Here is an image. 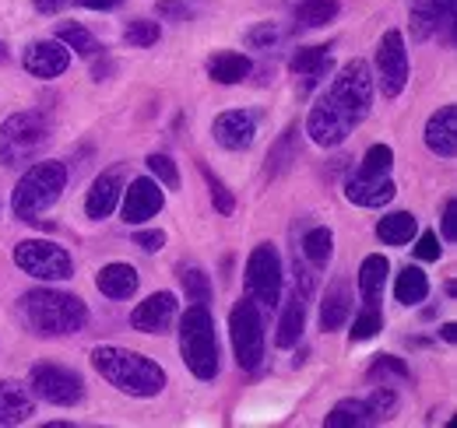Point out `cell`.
Instances as JSON below:
<instances>
[{
    "label": "cell",
    "instance_id": "1",
    "mask_svg": "<svg viewBox=\"0 0 457 428\" xmlns=\"http://www.w3.org/2000/svg\"><path fill=\"white\" fill-rule=\"evenodd\" d=\"M370 106H373V70L366 60H348L306 116L310 141L320 148H338L370 116Z\"/></svg>",
    "mask_w": 457,
    "mask_h": 428
},
{
    "label": "cell",
    "instance_id": "2",
    "mask_svg": "<svg viewBox=\"0 0 457 428\" xmlns=\"http://www.w3.org/2000/svg\"><path fill=\"white\" fill-rule=\"evenodd\" d=\"M21 323L39 333V337H67L85 330L88 323V306L71 295V292H57V288H32L21 295L18 302Z\"/></svg>",
    "mask_w": 457,
    "mask_h": 428
},
{
    "label": "cell",
    "instance_id": "3",
    "mask_svg": "<svg viewBox=\"0 0 457 428\" xmlns=\"http://www.w3.org/2000/svg\"><path fill=\"white\" fill-rule=\"evenodd\" d=\"M92 369L127 397H159L166 390V369L137 351L103 344L92 351Z\"/></svg>",
    "mask_w": 457,
    "mask_h": 428
},
{
    "label": "cell",
    "instance_id": "4",
    "mask_svg": "<svg viewBox=\"0 0 457 428\" xmlns=\"http://www.w3.org/2000/svg\"><path fill=\"white\" fill-rule=\"evenodd\" d=\"M179 355L187 362V369L197 379H215L222 369V351H219V333H215V320L208 313L204 302L190 306L179 320Z\"/></svg>",
    "mask_w": 457,
    "mask_h": 428
},
{
    "label": "cell",
    "instance_id": "5",
    "mask_svg": "<svg viewBox=\"0 0 457 428\" xmlns=\"http://www.w3.org/2000/svg\"><path fill=\"white\" fill-rule=\"evenodd\" d=\"M63 190H67V169L60 161H36L14 186V197H11L14 218L39 225L43 214L60 201Z\"/></svg>",
    "mask_w": 457,
    "mask_h": 428
},
{
    "label": "cell",
    "instance_id": "6",
    "mask_svg": "<svg viewBox=\"0 0 457 428\" xmlns=\"http://www.w3.org/2000/svg\"><path fill=\"white\" fill-rule=\"evenodd\" d=\"M46 141H50V123L43 112L25 109V112L7 116L0 123V165L18 169V165L36 161L39 152L46 148Z\"/></svg>",
    "mask_w": 457,
    "mask_h": 428
},
{
    "label": "cell",
    "instance_id": "7",
    "mask_svg": "<svg viewBox=\"0 0 457 428\" xmlns=\"http://www.w3.org/2000/svg\"><path fill=\"white\" fill-rule=\"evenodd\" d=\"M228 337H232V351L239 369H257L264 358V320H261V306L253 299H239L228 313Z\"/></svg>",
    "mask_w": 457,
    "mask_h": 428
},
{
    "label": "cell",
    "instance_id": "8",
    "mask_svg": "<svg viewBox=\"0 0 457 428\" xmlns=\"http://www.w3.org/2000/svg\"><path fill=\"white\" fill-rule=\"evenodd\" d=\"M14 264L25 270L29 277L36 281H67L74 277V260L71 253L57 246V243H46V239H25L14 246Z\"/></svg>",
    "mask_w": 457,
    "mask_h": 428
},
{
    "label": "cell",
    "instance_id": "9",
    "mask_svg": "<svg viewBox=\"0 0 457 428\" xmlns=\"http://www.w3.org/2000/svg\"><path fill=\"white\" fill-rule=\"evenodd\" d=\"M246 288L250 299L264 309H275L282 299V257L275 246H253L250 260H246Z\"/></svg>",
    "mask_w": 457,
    "mask_h": 428
},
{
    "label": "cell",
    "instance_id": "10",
    "mask_svg": "<svg viewBox=\"0 0 457 428\" xmlns=\"http://www.w3.org/2000/svg\"><path fill=\"white\" fill-rule=\"evenodd\" d=\"M29 386H32V397H39L54 407H74V404L85 400V379L74 369H63L54 362L36 366L29 375Z\"/></svg>",
    "mask_w": 457,
    "mask_h": 428
},
{
    "label": "cell",
    "instance_id": "11",
    "mask_svg": "<svg viewBox=\"0 0 457 428\" xmlns=\"http://www.w3.org/2000/svg\"><path fill=\"white\" fill-rule=\"evenodd\" d=\"M377 81L387 99H398L408 85V50L398 29L384 32V39L377 43Z\"/></svg>",
    "mask_w": 457,
    "mask_h": 428
},
{
    "label": "cell",
    "instance_id": "12",
    "mask_svg": "<svg viewBox=\"0 0 457 428\" xmlns=\"http://www.w3.org/2000/svg\"><path fill=\"white\" fill-rule=\"evenodd\" d=\"M166 197H162V186L155 179H130V186H123V221L127 225H145L148 218L162 211Z\"/></svg>",
    "mask_w": 457,
    "mask_h": 428
},
{
    "label": "cell",
    "instance_id": "13",
    "mask_svg": "<svg viewBox=\"0 0 457 428\" xmlns=\"http://www.w3.org/2000/svg\"><path fill=\"white\" fill-rule=\"evenodd\" d=\"M212 134L226 152H246L253 144V137H257V116L246 112V109L219 112L215 123H212Z\"/></svg>",
    "mask_w": 457,
    "mask_h": 428
},
{
    "label": "cell",
    "instance_id": "14",
    "mask_svg": "<svg viewBox=\"0 0 457 428\" xmlns=\"http://www.w3.org/2000/svg\"><path fill=\"white\" fill-rule=\"evenodd\" d=\"M176 309H179V302H176L172 292H155V295H148L145 302L134 306L130 326L141 330V333H166L176 320Z\"/></svg>",
    "mask_w": 457,
    "mask_h": 428
},
{
    "label": "cell",
    "instance_id": "15",
    "mask_svg": "<svg viewBox=\"0 0 457 428\" xmlns=\"http://www.w3.org/2000/svg\"><path fill=\"white\" fill-rule=\"evenodd\" d=\"M21 63H25V70H29L32 78L54 81V78H60V74L71 67V50H67L60 39H39V43H32V46L25 50Z\"/></svg>",
    "mask_w": 457,
    "mask_h": 428
},
{
    "label": "cell",
    "instance_id": "16",
    "mask_svg": "<svg viewBox=\"0 0 457 428\" xmlns=\"http://www.w3.org/2000/svg\"><path fill=\"white\" fill-rule=\"evenodd\" d=\"M457 0H411V39L426 43L440 29H454Z\"/></svg>",
    "mask_w": 457,
    "mask_h": 428
},
{
    "label": "cell",
    "instance_id": "17",
    "mask_svg": "<svg viewBox=\"0 0 457 428\" xmlns=\"http://www.w3.org/2000/svg\"><path fill=\"white\" fill-rule=\"evenodd\" d=\"M395 193H398V186H395L391 176H366V172H359V176H352L345 183V197L352 204H359V208H384V204L395 201Z\"/></svg>",
    "mask_w": 457,
    "mask_h": 428
},
{
    "label": "cell",
    "instance_id": "18",
    "mask_svg": "<svg viewBox=\"0 0 457 428\" xmlns=\"http://www.w3.org/2000/svg\"><path fill=\"white\" fill-rule=\"evenodd\" d=\"M120 197H123V169H110L92 183V190L85 197V211H88L92 221H103V218H110L116 211Z\"/></svg>",
    "mask_w": 457,
    "mask_h": 428
},
{
    "label": "cell",
    "instance_id": "19",
    "mask_svg": "<svg viewBox=\"0 0 457 428\" xmlns=\"http://www.w3.org/2000/svg\"><path fill=\"white\" fill-rule=\"evenodd\" d=\"M426 148L440 159L457 155V106H440L426 123Z\"/></svg>",
    "mask_w": 457,
    "mask_h": 428
},
{
    "label": "cell",
    "instance_id": "20",
    "mask_svg": "<svg viewBox=\"0 0 457 428\" xmlns=\"http://www.w3.org/2000/svg\"><path fill=\"white\" fill-rule=\"evenodd\" d=\"M32 411H36L32 393L11 379H0V425H21L32 418Z\"/></svg>",
    "mask_w": 457,
    "mask_h": 428
},
{
    "label": "cell",
    "instance_id": "21",
    "mask_svg": "<svg viewBox=\"0 0 457 428\" xmlns=\"http://www.w3.org/2000/svg\"><path fill=\"white\" fill-rule=\"evenodd\" d=\"M352 317V292H348V281H335L320 302V326L331 333V330H342L345 320Z\"/></svg>",
    "mask_w": 457,
    "mask_h": 428
},
{
    "label": "cell",
    "instance_id": "22",
    "mask_svg": "<svg viewBox=\"0 0 457 428\" xmlns=\"http://www.w3.org/2000/svg\"><path fill=\"white\" fill-rule=\"evenodd\" d=\"M96 288L106 299H130L137 292V270L130 264H106L96 277Z\"/></svg>",
    "mask_w": 457,
    "mask_h": 428
},
{
    "label": "cell",
    "instance_id": "23",
    "mask_svg": "<svg viewBox=\"0 0 457 428\" xmlns=\"http://www.w3.org/2000/svg\"><path fill=\"white\" fill-rule=\"evenodd\" d=\"M303 323H306V299H303L299 292H292L286 302V309H282V320H278L275 344H278V348L299 344V337H303Z\"/></svg>",
    "mask_w": 457,
    "mask_h": 428
},
{
    "label": "cell",
    "instance_id": "24",
    "mask_svg": "<svg viewBox=\"0 0 457 428\" xmlns=\"http://www.w3.org/2000/svg\"><path fill=\"white\" fill-rule=\"evenodd\" d=\"M288 70L306 78V81H320L331 70V54H328V46H303V50L292 54Z\"/></svg>",
    "mask_w": 457,
    "mask_h": 428
},
{
    "label": "cell",
    "instance_id": "25",
    "mask_svg": "<svg viewBox=\"0 0 457 428\" xmlns=\"http://www.w3.org/2000/svg\"><path fill=\"white\" fill-rule=\"evenodd\" d=\"M387 257H366L359 268V295L366 306H377V299L384 295V281H387Z\"/></svg>",
    "mask_w": 457,
    "mask_h": 428
},
{
    "label": "cell",
    "instance_id": "26",
    "mask_svg": "<svg viewBox=\"0 0 457 428\" xmlns=\"http://www.w3.org/2000/svg\"><path fill=\"white\" fill-rule=\"evenodd\" d=\"M253 67H250V60L243 54H215L208 60V74H212V81H219V85H239V81H246V74H250Z\"/></svg>",
    "mask_w": 457,
    "mask_h": 428
},
{
    "label": "cell",
    "instance_id": "27",
    "mask_svg": "<svg viewBox=\"0 0 457 428\" xmlns=\"http://www.w3.org/2000/svg\"><path fill=\"white\" fill-rule=\"evenodd\" d=\"M415 232H419V221L408 211L384 214L380 225H377V235H380V243H387V246H408Z\"/></svg>",
    "mask_w": 457,
    "mask_h": 428
},
{
    "label": "cell",
    "instance_id": "28",
    "mask_svg": "<svg viewBox=\"0 0 457 428\" xmlns=\"http://www.w3.org/2000/svg\"><path fill=\"white\" fill-rule=\"evenodd\" d=\"M426 295H429V277L419 268H404L395 277V299L401 306H419L426 302Z\"/></svg>",
    "mask_w": 457,
    "mask_h": 428
},
{
    "label": "cell",
    "instance_id": "29",
    "mask_svg": "<svg viewBox=\"0 0 457 428\" xmlns=\"http://www.w3.org/2000/svg\"><path fill=\"white\" fill-rule=\"evenodd\" d=\"M324 425L328 428H359V425H373L370 422V407H366V400H342V404H335L331 407V415L324 418Z\"/></svg>",
    "mask_w": 457,
    "mask_h": 428
},
{
    "label": "cell",
    "instance_id": "30",
    "mask_svg": "<svg viewBox=\"0 0 457 428\" xmlns=\"http://www.w3.org/2000/svg\"><path fill=\"white\" fill-rule=\"evenodd\" d=\"M338 14V0H303L295 7V25L303 29H324L328 21H335Z\"/></svg>",
    "mask_w": 457,
    "mask_h": 428
},
{
    "label": "cell",
    "instance_id": "31",
    "mask_svg": "<svg viewBox=\"0 0 457 428\" xmlns=\"http://www.w3.org/2000/svg\"><path fill=\"white\" fill-rule=\"evenodd\" d=\"M57 39L67 46V50H74L78 56H96L99 50H103V46H99V39H96L85 25H78V21H74V25H71V21H63V25L57 29Z\"/></svg>",
    "mask_w": 457,
    "mask_h": 428
},
{
    "label": "cell",
    "instance_id": "32",
    "mask_svg": "<svg viewBox=\"0 0 457 428\" xmlns=\"http://www.w3.org/2000/svg\"><path fill=\"white\" fill-rule=\"evenodd\" d=\"M331 250H335V235H331V228H310L306 235H303V257L310 260V264H328L331 260Z\"/></svg>",
    "mask_w": 457,
    "mask_h": 428
},
{
    "label": "cell",
    "instance_id": "33",
    "mask_svg": "<svg viewBox=\"0 0 457 428\" xmlns=\"http://www.w3.org/2000/svg\"><path fill=\"white\" fill-rule=\"evenodd\" d=\"M366 407H370V422L377 425V422H387V418H395V411H398V393L384 383V386H377L370 397H366Z\"/></svg>",
    "mask_w": 457,
    "mask_h": 428
},
{
    "label": "cell",
    "instance_id": "34",
    "mask_svg": "<svg viewBox=\"0 0 457 428\" xmlns=\"http://www.w3.org/2000/svg\"><path fill=\"white\" fill-rule=\"evenodd\" d=\"M179 281H183V292H187L190 302H208L212 299V281L201 268H183Z\"/></svg>",
    "mask_w": 457,
    "mask_h": 428
},
{
    "label": "cell",
    "instance_id": "35",
    "mask_svg": "<svg viewBox=\"0 0 457 428\" xmlns=\"http://www.w3.org/2000/svg\"><path fill=\"white\" fill-rule=\"evenodd\" d=\"M295 137H299V130L295 127H288L286 134H282V141L271 148V155H268V172L271 176H278V172H286L288 165H292V159H295Z\"/></svg>",
    "mask_w": 457,
    "mask_h": 428
},
{
    "label": "cell",
    "instance_id": "36",
    "mask_svg": "<svg viewBox=\"0 0 457 428\" xmlns=\"http://www.w3.org/2000/svg\"><path fill=\"white\" fill-rule=\"evenodd\" d=\"M159 36H162V29H159V21H145V18H137V21H130L127 29H123V39L130 43V46H155L159 43Z\"/></svg>",
    "mask_w": 457,
    "mask_h": 428
},
{
    "label": "cell",
    "instance_id": "37",
    "mask_svg": "<svg viewBox=\"0 0 457 428\" xmlns=\"http://www.w3.org/2000/svg\"><path fill=\"white\" fill-rule=\"evenodd\" d=\"M380 330H384L380 309H377V306H366V309L355 317V323H352V344H355V341H370V337H377Z\"/></svg>",
    "mask_w": 457,
    "mask_h": 428
},
{
    "label": "cell",
    "instance_id": "38",
    "mask_svg": "<svg viewBox=\"0 0 457 428\" xmlns=\"http://www.w3.org/2000/svg\"><path fill=\"white\" fill-rule=\"evenodd\" d=\"M391 165H395V152H391L387 144H373V148L362 155V169H359V172H366V176H387Z\"/></svg>",
    "mask_w": 457,
    "mask_h": 428
},
{
    "label": "cell",
    "instance_id": "39",
    "mask_svg": "<svg viewBox=\"0 0 457 428\" xmlns=\"http://www.w3.org/2000/svg\"><path fill=\"white\" fill-rule=\"evenodd\" d=\"M148 169H152V176L166 186V190H176L179 186V169H176V161L170 155H148Z\"/></svg>",
    "mask_w": 457,
    "mask_h": 428
},
{
    "label": "cell",
    "instance_id": "40",
    "mask_svg": "<svg viewBox=\"0 0 457 428\" xmlns=\"http://www.w3.org/2000/svg\"><path fill=\"white\" fill-rule=\"evenodd\" d=\"M278 39H282V29L271 25V21H264V25H257V29L246 32V43H250L253 50H271Z\"/></svg>",
    "mask_w": 457,
    "mask_h": 428
},
{
    "label": "cell",
    "instance_id": "41",
    "mask_svg": "<svg viewBox=\"0 0 457 428\" xmlns=\"http://www.w3.org/2000/svg\"><path fill=\"white\" fill-rule=\"evenodd\" d=\"M440 253H444L440 239H436L433 232H422V235H419V246H415V257L429 264V260H440Z\"/></svg>",
    "mask_w": 457,
    "mask_h": 428
},
{
    "label": "cell",
    "instance_id": "42",
    "mask_svg": "<svg viewBox=\"0 0 457 428\" xmlns=\"http://www.w3.org/2000/svg\"><path fill=\"white\" fill-rule=\"evenodd\" d=\"M208 176V186H212V201H215V208H219V214H232V197H228V190H226V183L222 179H215L212 172H204Z\"/></svg>",
    "mask_w": 457,
    "mask_h": 428
},
{
    "label": "cell",
    "instance_id": "43",
    "mask_svg": "<svg viewBox=\"0 0 457 428\" xmlns=\"http://www.w3.org/2000/svg\"><path fill=\"white\" fill-rule=\"evenodd\" d=\"M373 375H398V379H408V366L395 358V355H380L377 366H373Z\"/></svg>",
    "mask_w": 457,
    "mask_h": 428
},
{
    "label": "cell",
    "instance_id": "44",
    "mask_svg": "<svg viewBox=\"0 0 457 428\" xmlns=\"http://www.w3.org/2000/svg\"><path fill=\"white\" fill-rule=\"evenodd\" d=\"M145 253H159L162 246H166V235L162 232H137V239H134Z\"/></svg>",
    "mask_w": 457,
    "mask_h": 428
},
{
    "label": "cell",
    "instance_id": "45",
    "mask_svg": "<svg viewBox=\"0 0 457 428\" xmlns=\"http://www.w3.org/2000/svg\"><path fill=\"white\" fill-rule=\"evenodd\" d=\"M159 14H162V18H179V21H187V18H190V7L179 4V0H162V4H159Z\"/></svg>",
    "mask_w": 457,
    "mask_h": 428
},
{
    "label": "cell",
    "instance_id": "46",
    "mask_svg": "<svg viewBox=\"0 0 457 428\" xmlns=\"http://www.w3.org/2000/svg\"><path fill=\"white\" fill-rule=\"evenodd\" d=\"M444 239H447V243H454L457 239V204L454 201H447V208H444Z\"/></svg>",
    "mask_w": 457,
    "mask_h": 428
},
{
    "label": "cell",
    "instance_id": "47",
    "mask_svg": "<svg viewBox=\"0 0 457 428\" xmlns=\"http://www.w3.org/2000/svg\"><path fill=\"white\" fill-rule=\"evenodd\" d=\"M32 4H36L39 14H57V11L67 7V0H32Z\"/></svg>",
    "mask_w": 457,
    "mask_h": 428
},
{
    "label": "cell",
    "instance_id": "48",
    "mask_svg": "<svg viewBox=\"0 0 457 428\" xmlns=\"http://www.w3.org/2000/svg\"><path fill=\"white\" fill-rule=\"evenodd\" d=\"M85 7H92V11H113V7H120L123 0H81Z\"/></svg>",
    "mask_w": 457,
    "mask_h": 428
},
{
    "label": "cell",
    "instance_id": "49",
    "mask_svg": "<svg viewBox=\"0 0 457 428\" xmlns=\"http://www.w3.org/2000/svg\"><path fill=\"white\" fill-rule=\"evenodd\" d=\"M454 330H457L454 323H447V326H444V341H451V344H454V337H457Z\"/></svg>",
    "mask_w": 457,
    "mask_h": 428
},
{
    "label": "cell",
    "instance_id": "50",
    "mask_svg": "<svg viewBox=\"0 0 457 428\" xmlns=\"http://www.w3.org/2000/svg\"><path fill=\"white\" fill-rule=\"evenodd\" d=\"M0 60H7V46L4 43H0Z\"/></svg>",
    "mask_w": 457,
    "mask_h": 428
}]
</instances>
